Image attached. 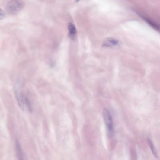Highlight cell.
Returning a JSON list of instances; mask_svg holds the SVG:
<instances>
[{
	"label": "cell",
	"mask_w": 160,
	"mask_h": 160,
	"mask_svg": "<svg viewBox=\"0 0 160 160\" xmlns=\"http://www.w3.org/2000/svg\"><path fill=\"white\" fill-rule=\"evenodd\" d=\"M25 3L23 0H11L8 2L6 7V11L10 15H15L24 7Z\"/></svg>",
	"instance_id": "1"
},
{
	"label": "cell",
	"mask_w": 160,
	"mask_h": 160,
	"mask_svg": "<svg viewBox=\"0 0 160 160\" xmlns=\"http://www.w3.org/2000/svg\"><path fill=\"white\" fill-rule=\"evenodd\" d=\"M121 43L117 40L113 38H107L103 42L104 47H112L120 46Z\"/></svg>",
	"instance_id": "4"
},
{
	"label": "cell",
	"mask_w": 160,
	"mask_h": 160,
	"mask_svg": "<svg viewBox=\"0 0 160 160\" xmlns=\"http://www.w3.org/2000/svg\"><path fill=\"white\" fill-rule=\"evenodd\" d=\"M20 84L18 83L16 87V97H17V100L18 102V106L21 110H24V99L23 95L21 93V89H20Z\"/></svg>",
	"instance_id": "3"
},
{
	"label": "cell",
	"mask_w": 160,
	"mask_h": 160,
	"mask_svg": "<svg viewBox=\"0 0 160 160\" xmlns=\"http://www.w3.org/2000/svg\"><path fill=\"white\" fill-rule=\"evenodd\" d=\"M68 30L69 32V36L72 39L74 40L75 38L76 34H77V30L75 27V25L72 24V23H70L68 24Z\"/></svg>",
	"instance_id": "5"
},
{
	"label": "cell",
	"mask_w": 160,
	"mask_h": 160,
	"mask_svg": "<svg viewBox=\"0 0 160 160\" xmlns=\"http://www.w3.org/2000/svg\"><path fill=\"white\" fill-rule=\"evenodd\" d=\"M80 0H75V1L76 2H78L80 1Z\"/></svg>",
	"instance_id": "11"
},
{
	"label": "cell",
	"mask_w": 160,
	"mask_h": 160,
	"mask_svg": "<svg viewBox=\"0 0 160 160\" xmlns=\"http://www.w3.org/2000/svg\"><path fill=\"white\" fill-rule=\"evenodd\" d=\"M147 141H148V144H149V146H150V148L151 150L152 151V154L155 156V157L157 158L158 157V155H157V152H156V150L155 149V146H154V145L152 143V140H151L149 139H148Z\"/></svg>",
	"instance_id": "8"
},
{
	"label": "cell",
	"mask_w": 160,
	"mask_h": 160,
	"mask_svg": "<svg viewBox=\"0 0 160 160\" xmlns=\"http://www.w3.org/2000/svg\"><path fill=\"white\" fill-rule=\"evenodd\" d=\"M24 103L25 105L27 107L28 110L30 112H32V105H31V103L30 102L29 100L27 97H25L24 99Z\"/></svg>",
	"instance_id": "9"
},
{
	"label": "cell",
	"mask_w": 160,
	"mask_h": 160,
	"mask_svg": "<svg viewBox=\"0 0 160 160\" xmlns=\"http://www.w3.org/2000/svg\"><path fill=\"white\" fill-rule=\"evenodd\" d=\"M6 17V13L3 10L0 8V20L3 19Z\"/></svg>",
	"instance_id": "10"
},
{
	"label": "cell",
	"mask_w": 160,
	"mask_h": 160,
	"mask_svg": "<svg viewBox=\"0 0 160 160\" xmlns=\"http://www.w3.org/2000/svg\"><path fill=\"white\" fill-rule=\"evenodd\" d=\"M103 118L107 130L109 133L112 134L113 133V124L111 115L110 114L109 111L106 109H103Z\"/></svg>",
	"instance_id": "2"
},
{
	"label": "cell",
	"mask_w": 160,
	"mask_h": 160,
	"mask_svg": "<svg viewBox=\"0 0 160 160\" xmlns=\"http://www.w3.org/2000/svg\"><path fill=\"white\" fill-rule=\"evenodd\" d=\"M16 149H17V155L19 160H23V152L20 146V144L18 140L16 142Z\"/></svg>",
	"instance_id": "7"
},
{
	"label": "cell",
	"mask_w": 160,
	"mask_h": 160,
	"mask_svg": "<svg viewBox=\"0 0 160 160\" xmlns=\"http://www.w3.org/2000/svg\"><path fill=\"white\" fill-rule=\"evenodd\" d=\"M140 16H141V17H142V18L145 20V21H146L147 23L148 24H149L150 25L151 27H153V28L155 29V30H156V31H159V25H157L156 24L154 23L153 21H151V20H150L149 18H146L144 16H143L142 15H140Z\"/></svg>",
	"instance_id": "6"
}]
</instances>
